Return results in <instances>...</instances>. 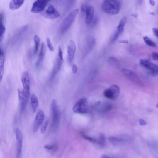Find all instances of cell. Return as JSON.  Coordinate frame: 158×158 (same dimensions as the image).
Listing matches in <instances>:
<instances>
[{
	"label": "cell",
	"instance_id": "obj_1",
	"mask_svg": "<svg viewBox=\"0 0 158 158\" xmlns=\"http://www.w3.org/2000/svg\"><path fill=\"white\" fill-rule=\"evenodd\" d=\"M121 6V4L118 0H104L101 7L105 13L115 15L119 13Z\"/></svg>",
	"mask_w": 158,
	"mask_h": 158
},
{
	"label": "cell",
	"instance_id": "obj_2",
	"mask_svg": "<svg viewBox=\"0 0 158 158\" xmlns=\"http://www.w3.org/2000/svg\"><path fill=\"white\" fill-rule=\"evenodd\" d=\"M79 11V9H78L72 10L64 19L60 28L61 34H63L66 33L71 27Z\"/></svg>",
	"mask_w": 158,
	"mask_h": 158
},
{
	"label": "cell",
	"instance_id": "obj_3",
	"mask_svg": "<svg viewBox=\"0 0 158 158\" xmlns=\"http://www.w3.org/2000/svg\"><path fill=\"white\" fill-rule=\"evenodd\" d=\"M51 109L52 115V127L54 130H56L59 127L60 120V112L59 107L55 99L52 101Z\"/></svg>",
	"mask_w": 158,
	"mask_h": 158
},
{
	"label": "cell",
	"instance_id": "obj_4",
	"mask_svg": "<svg viewBox=\"0 0 158 158\" xmlns=\"http://www.w3.org/2000/svg\"><path fill=\"white\" fill-rule=\"evenodd\" d=\"M88 110V102L85 97L81 98L76 103L73 108L74 112L76 113L84 114Z\"/></svg>",
	"mask_w": 158,
	"mask_h": 158
},
{
	"label": "cell",
	"instance_id": "obj_5",
	"mask_svg": "<svg viewBox=\"0 0 158 158\" xmlns=\"http://www.w3.org/2000/svg\"><path fill=\"white\" fill-rule=\"evenodd\" d=\"M139 63L140 65L147 70L150 75L155 77L158 75V67L155 64L143 59L140 60Z\"/></svg>",
	"mask_w": 158,
	"mask_h": 158
},
{
	"label": "cell",
	"instance_id": "obj_6",
	"mask_svg": "<svg viewBox=\"0 0 158 158\" xmlns=\"http://www.w3.org/2000/svg\"><path fill=\"white\" fill-rule=\"evenodd\" d=\"M120 92V88L118 86L113 85L104 91L103 94L105 97L108 99L115 100L118 97Z\"/></svg>",
	"mask_w": 158,
	"mask_h": 158
},
{
	"label": "cell",
	"instance_id": "obj_7",
	"mask_svg": "<svg viewBox=\"0 0 158 158\" xmlns=\"http://www.w3.org/2000/svg\"><path fill=\"white\" fill-rule=\"evenodd\" d=\"M49 2L48 0H36L33 4L31 12L35 13L42 12Z\"/></svg>",
	"mask_w": 158,
	"mask_h": 158
},
{
	"label": "cell",
	"instance_id": "obj_8",
	"mask_svg": "<svg viewBox=\"0 0 158 158\" xmlns=\"http://www.w3.org/2000/svg\"><path fill=\"white\" fill-rule=\"evenodd\" d=\"M46 18L50 19H56L60 16V14L53 5L49 6L43 14Z\"/></svg>",
	"mask_w": 158,
	"mask_h": 158
},
{
	"label": "cell",
	"instance_id": "obj_9",
	"mask_svg": "<svg viewBox=\"0 0 158 158\" xmlns=\"http://www.w3.org/2000/svg\"><path fill=\"white\" fill-rule=\"evenodd\" d=\"M18 93L20 102V111L21 113H22L24 112L26 108L28 96L24 89H19Z\"/></svg>",
	"mask_w": 158,
	"mask_h": 158
},
{
	"label": "cell",
	"instance_id": "obj_10",
	"mask_svg": "<svg viewBox=\"0 0 158 158\" xmlns=\"http://www.w3.org/2000/svg\"><path fill=\"white\" fill-rule=\"evenodd\" d=\"M17 146V157L19 158L20 156L23 147V136L21 132L18 128L15 130Z\"/></svg>",
	"mask_w": 158,
	"mask_h": 158
},
{
	"label": "cell",
	"instance_id": "obj_11",
	"mask_svg": "<svg viewBox=\"0 0 158 158\" xmlns=\"http://www.w3.org/2000/svg\"><path fill=\"white\" fill-rule=\"evenodd\" d=\"M63 57H60L58 56L56 61L53 69L52 70L49 80L50 81L53 80L56 77L57 74L62 67L63 62Z\"/></svg>",
	"mask_w": 158,
	"mask_h": 158
},
{
	"label": "cell",
	"instance_id": "obj_12",
	"mask_svg": "<svg viewBox=\"0 0 158 158\" xmlns=\"http://www.w3.org/2000/svg\"><path fill=\"white\" fill-rule=\"evenodd\" d=\"M45 115L41 110L38 111L36 116L33 127L34 132H36L40 125L43 123Z\"/></svg>",
	"mask_w": 158,
	"mask_h": 158
},
{
	"label": "cell",
	"instance_id": "obj_13",
	"mask_svg": "<svg viewBox=\"0 0 158 158\" xmlns=\"http://www.w3.org/2000/svg\"><path fill=\"white\" fill-rule=\"evenodd\" d=\"M21 80L23 87L28 97L30 92V79L28 71H25L23 73Z\"/></svg>",
	"mask_w": 158,
	"mask_h": 158
},
{
	"label": "cell",
	"instance_id": "obj_14",
	"mask_svg": "<svg viewBox=\"0 0 158 158\" xmlns=\"http://www.w3.org/2000/svg\"><path fill=\"white\" fill-rule=\"evenodd\" d=\"M76 51V45L75 43L72 40L70 41L68 46L67 52L68 60L70 63L73 61Z\"/></svg>",
	"mask_w": 158,
	"mask_h": 158
},
{
	"label": "cell",
	"instance_id": "obj_15",
	"mask_svg": "<svg viewBox=\"0 0 158 158\" xmlns=\"http://www.w3.org/2000/svg\"><path fill=\"white\" fill-rule=\"evenodd\" d=\"M122 72L128 78L133 81H135L136 82H139L140 81V80L138 75L131 70L124 69H122Z\"/></svg>",
	"mask_w": 158,
	"mask_h": 158
},
{
	"label": "cell",
	"instance_id": "obj_16",
	"mask_svg": "<svg viewBox=\"0 0 158 158\" xmlns=\"http://www.w3.org/2000/svg\"><path fill=\"white\" fill-rule=\"evenodd\" d=\"M95 9L92 6H89L87 9L85 14H86L85 22L87 25L91 24L94 17Z\"/></svg>",
	"mask_w": 158,
	"mask_h": 158
},
{
	"label": "cell",
	"instance_id": "obj_17",
	"mask_svg": "<svg viewBox=\"0 0 158 158\" xmlns=\"http://www.w3.org/2000/svg\"><path fill=\"white\" fill-rule=\"evenodd\" d=\"M46 50V46L44 43H42L38 55V59L36 63L37 67H38L41 64L45 56Z\"/></svg>",
	"mask_w": 158,
	"mask_h": 158
},
{
	"label": "cell",
	"instance_id": "obj_18",
	"mask_svg": "<svg viewBox=\"0 0 158 158\" xmlns=\"http://www.w3.org/2000/svg\"><path fill=\"white\" fill-rule=\"evenodd\" d=\"M0 50V81L1 83L4 74L5 55L3 51L1 49Z\"/></svg>",
	"mask_w": 158,
	"mask_h": 158
},
{
	"label": "cell",
	"instance_id": "obj_19",
	"mask_svg": "<svg viewBox=\"0 0 158 158\" xmlns=\"http://www.w3.org/2000/svg\"><path fill=\"white\" fill-rule=\"evenodd\" d=\"M25 0H11L9 5V8L14 10L19 9L24 4Z\"/></svg>",
	"mask_w": 158,
	"mask_h": 158
},
{
	"label": "cell",
	"instance_id": "obj_20",
	"mask_svg": "<svg viewBox=\"0 0 158 158\" xmlns=\"http://www.w3.org/2000/svg\"><path fill=\"white\" fill-rule=\"evenodd\" d=\"M127 21V18L125 16L123 17L120 20L116 30L121 34L124 30Z\"/></svg>",
	"mask_w": 158,
	"mask_h": 158
},
{
	"label": "cell",
	"instance_id": "obj_21",
	"mask_svg": "<svg viewBox=\"0 0 158 158\" xmlns=\"http://www.w3.org/2000/svg\"><path fill=\"white\" fill-rule=\"evenodd\" d=\"M31 101L33 110L34 112H36L38 106L39 102L37 97L34 94H33L31 95Z\"/></svg>",
	"mask_w": 158,
	"mask_h": 158
},
{
	"label": "cell",
	"instance_id": "obj_22",
	"mask_svg": "<svg viewBox=\"0 0 158 158\" xmlns=\"http://www.w3.org/2000/svg\"><path fill=\"white\" fill-rule=\"evenodd\" d=\"M3 15L1 13L0 15V39L1 41L6 31V28L3 24Z\"/></svg>",
	"mask_w": 158,
	"mask_h": 158
},
{
	"label": "cell",
	"instance_id": "obj_23",
	"mask_svg": "<svg viewBox=\"0 0 158 158\" xmlns=\"http://www.w3.org/2000/svg\"><path fill=\"white\" fill-rule=\"evenodd\" d=\"M96 43V40L94 38L90 37L88 38L86 43V49L88 51L91 50L94 47Z\"/></svg>",
	"mask_w": 158,
	"mask_h": 158
},
{
	"label": "cell",
	"instance_id": "obj_24",
	"mask_svg": "<svg viewBox=\"0 0 158 158\" xmlns=\"http://www.w3.org/2000/svg\"><path fill=\"white\" fill-rule=\"evenodd\" d=\"M108 62L110 65L115 68H118L119 66L118 60L113 57H110L108 60Z\"/></svg>",
	"mask_w": 158,
	"mask_h": 158
},
{
	"label": "cell",
	"instance_id": "obj_25",
	"mask_svg": "<svg viewBox=\"0 0 158 158\" xmlns=\"http://www.w3.org/2000/svg\"><path fill=\"white\" fill-rule=\"evenodd\" d=\"M110 142L114 145H118L124 142V140L114 137H110L109 138Z\"/></svg>",
	"mask_w": 158,
	"mask_h": 158
},
{
	"label": "cell",
	"instance_id": "obj_26",
	"mask_svg": "<svg viewBox=\"0 0 158 158\" xmlns=\"http://www.w3.org/2000/svg\"><path fill=\"white\" fill-rule=\"evenodd\" d=\"M44 148L47 150L52 153H54L57 150L58 147L55 144H48L45 146Z\"/></svg>",
	"mask_w": 158,
	"mask_h": 158
},
{
	"label": "cell",
	"instance_id": "obj_27",
	"mask_svg": "<svg viewBox=\"0 0 158 158\" xmlns=\"http://www.w3.org/2000/svg\"><path fill=\"white\" fill-rule=\"evenodd\" d=\"M34 40L35 44L34 50V53L35 54H36L39 47L40 39L38 36L35 35L34 37Z\"/></svg>",
	"mask_w": 158,
	"mask_h": 158
},
{
	"label": "cell",
	"instance_id": "obj_28",
	"mask_svg": "<svg viewBox=\"0 0 158 158\" xmlns=\"http://www.w3.org/2000/svg\"><path fill=\"white\" fill-rule=\"evenodd\" d=\"M143 39L145 43L149 46L154 47H155L157 46L156 43L149 37L145 36L144 37Z\"/></svg>",
	"mask_w": 158,
	"mask_h": 158
},
{
	"label": "cell",
	"instance_id": "obj_29",
	"mask_svg": "<svg viewBox=\"0 0 158 158\" xmlns=\"http://www.w3.org/2000/svg\"><path fill=\"white\" fill-rule=\"evenodd\" d=\"M105 141H106V139H105L104 135L103 134H100L98 142V145L101 147H103L105 145Z\"/></svg>",
	"mask_w": 158,
	"mask_h": 158
},
{
	"label": "cell",
	"instance_id": "obj_30",
	"mask_svg": "<svg viewBox=\"0 0 158 158\" xmlns=\"http://www.w3.org/2000/svg\"><path fill=\"white\" fill-rule=\"evenodd\" d=\"M49 124V120H46L43 123L40 128V132L42 134L46 132L47 128Z\"/></svg>",
	"mask_w": 158,
	"mask_h": 158
},
{
	"label": "cell",
	"instance_id": "obj_31",
	"mask_svg": "<svg viewBox=\"0 0 158 158\" xmlns=\"http://www.w3.org/2000/svg\"><path fill=\"white\" fill-rule=\"evenodd\" d=\"M47 44L51 52H53L54 50V48L53 45L52 44L50 39L49 38H47L46 39Z\"/></svg>",
	"mask_w": 158,
	"mask_h": 158
},
{
	"label": "cell",
	"instance_id": "obj_32",
	"mask_svg": "<svg viewBox=\"0 0 158 158\" xmlns=\"http://www.w3.org/2000/svg\"><path fill=\"white\" fill-rule=\"evenodd\" d=\"M83 137L85 139L89 140L90 142L94 143H98V140L96 139L92 138L90 137L85 135H83Z\"/></svg>",
	"mask_w": 158,
	"mask_h": 158
},
{
	"label": "cell",
	"instance_id": "obj_33",
	"mask_svg": "<svg viewBox=\"0 0 158 158\" xmlns=\"http://www.w3.org/2000/svg\"><path fill=\"white\" fill-rule=\"evenodd\" d=\"M98 22V18H97V17L95 16L94 17L91 24L92 26H94L97 24Z\"/></svg>",
	"mask_w": 158,
	"mask_h": 158
},
{
	"label": "cell",
	"instance_id": "obj_34",
	"mask_svg": "<svg viewBox=\"0 0 158 158\" xmlns=\"http://www.w3.org/2000/svg\"><path fill=\"white\" fill-rule=\"evenodd\" d=\"M89 6V5L87 4H83L81 6V11H82V12L84 13H85L87 9L88 8Z\"/></svg>",
	"mask_w": 158,
	"mask_h": 158
},
{
	"label": "cell",
	"instance_id": "obj_35",
	"mask_svg": "<svg viewBox=\"0 0 158 158\" xmlns=\"http://www.w3.org/2000/svg\"><path fill=\"white\" fill-rule=\"evenodd\" d=\"M151 57L154 60H158V53H157V52H152L151 54Z\"/></svg>",
	"mask_w": 158,
	"mask_h": 158
},
{
	"label": "cell",
	"instance_id": "obj_36",
	"mask_svg": "<svg viewBox=\"0 0 158 158\" xmlns=\"http://www.w3.org/2000/svg\"><path fill=\"white\" fill-rule=\"evenodd\" d=\"M77 0H68V6L71 7L74 4Z\"/></svg>",
	"mask_w": 158,
	"mask_h": 158
},
{
	"label": "cell",
	"instance_id": "obj_37",
	"mask_svg": "<svg viewBox=\"0 0 158 158\" xmlns=\"http://www.w3.org/2000/svg\"><path fill=\"white\" fill-rule=\"evenodd\" d=\"M139 123L140 125L145 126L147 124V122L142 119H140L139 120Z\"/></svg>",
	"mask_w": 158,
	"mask_h": 158
},
{
	"label": "cell",
	"instance_id": "obj_38",
	"mask_svg": "<svg viewBox=\"0 0 158 158\" xmlns=\"http://www.w3.org/2000/svg\"><path fill=\"white\" fill-rule=\"evenodd\" d=\"M77 67L75 64H73L72 67V71L73 73L75 74L77 73Z\"/></svg>",
	"mask_w": 158,
	"mask_h": 158
},
{
	"label": "cell",
	"instance_id": "obj_39",
	"mask_svg": "<svg viewBox=\"0 0 158 158\" xmlns=\"http://www.w3.org/2000/svg\"><path fill=\"white\" fill-rule=\"evenodd\" d=\"M152 30L155 35L158 38V29L154 28L152 29Z\"/></svg>",
	"mask_w": 158,
	"mask_h": 158
},
{
	"label": "cell",
	"instance_id": "obj_40",
	"mask_svg": "<svg viewBox=\"0 0 158 158\" xmlns=\"http://www.w3.org/2000/svg\"><path fill=\"white\" fill-rule=\"evenodd\" d=\"M149 2L152 6H154L155 4V3L154 0H149Z\"/></svg>",
	"mask_w": 158,
	"mask_h": 158
},
{
	"label": "cell",
	"instance_id": "obj_41",
	"mask_svg": "<svg viewBox=\"0 0 158 158\" xmlns=\"http://www.w3.org/2000/svg\"><path fill=\"white\" fill-rule=\"evenodd\" d=\"M119 43H125V44H128V40H120Z\"/></svg>",
	"mask_w": 158,
	"mask_h": 158
},
{
	"label": "cell",
	"instance_id": "obj_42",
	"mask_svg": "<svg viewBox=\"0 0 158 158\" xmlns=\"http://www.w3.org/2000/svg\"><path fill=\"white\" fill-rule=\"evenodd\" d=\"M143 0H137L138 3L139 4H141L142 3Z\"/></svg>",
	"mask_w": 158,
	"mask_h": 158
},
{
	"label": "cell",
	"instance_id": "obj_43",
	"mask_svg": "<svg viewBox=\"0 0 158 158\" xmlns=\"http://www.w3.org/2000/svg\"><path fill=\"white\" fill-rule=\"evenodd\" d=\"M132 15L135 17H137L138 16V15L136 14H132Z\"/></svg>",
	"mask_w": 158,
	"mask_h": 158
},
{
	"label": "cell",
	"instance_id": "obj_44",
	"mask_svg": "<svg viewBox=\"0 0 158 158\" xmlns=\"http://www.w3.org/2000/svg\"><path fill=\"white\" fill-rule=\"evenodd\" d=\"M149 14L152 15H154L155 14V13L154 12L149 13Z\"/></svg>",
	"mask_w": 158,
	"mask_h": 158
},
{
	"label": "cell",
	"instance_id": "obj_45",
	"mask_svg": "<svg viewBox=\"0 0 158 158\" xmlns=\"http://www.w3.org/2000/svg\"><path fill=\"white\" fill-rule=\"evenodd\" d=\"M156 107L157 108H158V104H157L156 105Z\"/></svg>",
	"mask_w": 158,
	"mask_h": 158
},
{
	"label": "cell",
	"instance_id": "obj_46",
	"mask_svg": "<svg viewBox=\"0 0 158 158\" xmlns=\"http://www.w3.org/2000/svg\"><path fill=\"white\" fill-rule=\"evenodd\" d=\"M48 1H51V0H48Z\"/></svg>",
	"mask_w": 158,
	"mask_h": 158
}]
</instances>
